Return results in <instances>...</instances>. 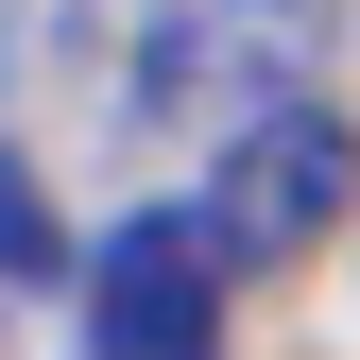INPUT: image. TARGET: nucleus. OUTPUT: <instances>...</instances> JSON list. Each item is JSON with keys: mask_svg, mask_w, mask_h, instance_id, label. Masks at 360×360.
Returning a JSON list of instances; mask_svg holds the SVG:
<instances>
[{"mask_svg": "<svg viewBox=\"0 0 360 360\" xmlns=\"http://www.w3.org/2000/svg\"><path fill=\"white\" fill-rule=\"evenodd\" d=\"M360 223V120L343 103H240L223 120V155H206V240L240 257V275H292L309 240H343Z\"/></svg>", "mask_w": 360, "mask_h": 360, "instance_id": "nucleus-1", "label": "nucleus"}, {"mask_svg": "<svg viewBox=\"0 0 360 360\" xmlns=\"http://www.w3.org/2000/svg\"><path fill=\"white\" fill-rule=\"evenodd\" d=\"M223 275L240 257L206 240V206H138L86 240V360H223Z\"/></svg>", "mask_w": 360, "mask_h": 360, "instance_id": "nucleus-2", "label": "nucleus"}, {"mask_svg": "<svg viewBox=\"0 0 360 360\" xmlns=\"http://www.w3.org/2000/svg\"><path fill=\"white\" fill-rule=\"evenodd\" d=\"M52 257H69V240H52V206H34V172L0 155V292H18V275H52Z\"/></svg>", "mask_w": 360, "mask_h": 360, "instance_id": "nucleus-3", "label": "nucleus"}, {"mask_svg": "<svg viewBox=\"0 0 360 360\" xmlns=\"http://www.w3.org/2000/svg\"><path fill=\"white\" fill-rule=\"evenodd\" d=\"M257 18H309V0H257Z\"/></svg>", "mask_w": 360, "mask_h": 360, "instance_id": "nucleus-4", "label": "nucleus"}]
</instances>
